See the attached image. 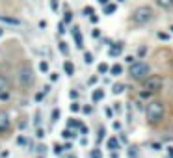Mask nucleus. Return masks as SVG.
<instances>
[{
	"instance_id": "obj_7",
	"label": "nucleus",
	"mask_w": 173,
	"mask_h": 158,
	"mask_svg": "<svg viewBox=\"0 0 173 158\" xmlns=\"http://www.w3.org/2000/svg\"><path fill=\"white\" fill-rule=\"evenodd\" d=\"M0 22H4V24H9V26H20V20H19V19L7 17V15H0Z\"/></svg>"
},
{
	"instance_id": "obj_9",
	"label": "nucleus",
	"mask_w": 173,
	"mask_h": 158,
	"mask_svg": "<svg viewBox=\"0 0 173 158\" xmlns=\"http://www.w3.org/2000/svg\"><path fill=\"white\" fill-rule=\"evenodd\" d=\"M63 71H65L67 76H73V74H75V65H73V61L65 60V61H63Z\"/></svg>"
},
{
	"instance_id": "obj_20",
	"label": "nucleus",
	"mask_w": 173,
	"mask_h": 158,
	"mask_svg": "<svg viewBox=\"0 0 173 158\" xmlns=\"http://www.w3.org/2000/svg\"><path fill=\"white\" fill-rule=\"evenodd\" d=\"M6 89H7V80H6V76L0 74V91H6Z\"/></svg>"
},
{
	"instance_id": "obj_35",
	"label": "nucleus",
	"mask_w": 173,
	"mask_h": 158,
	"mask_svg": "<svg viewBox=\"0 0 173 158\" xmlns=\"http://www.w3.org/2000/svg\"><path fill=\"white\" fill-rule=\"evenodd\" d=\"M97 82H99V76H91V78L88 80V84H89V86H93V84H97Z\"/></svg>"
},
{
	"instance_id": "obj_37",
	"label": "nucleus",
	"mask_w": 173,
	"mask_h": 158,
	"mask_svg": "<svg viewBox=\"0 0 173 158\" xmlns=\"http://www.w3.org/2000/svg\"><path fill=\"white\" fill-rule=\"evenodd\" d=\"M50 7H52L54 11H58V0H50Z\"/></svg>"
},
{
	"instance_id": "obj_34",
	"label": "nucleus",
	"mask_w": 173,
	"mask_h": 158,
	"mask_svg": "<svg viewBox=\"0 0 173 158\" xmlns=\"http://www.w3.org/2000/svg\"><path fill=\"white\" fill-rule=\"evenodd\" d=\"M58 32H60V34H63V32H65V22H63V20L58 24Z\"/></svg>"
},
{
	"instance_id": "obj_44",
	"label": "nucleus",
	"mask_w": 173,
	"mask_h": 158,
	"mask_svg": "<svg viewBox=\"0 0 173 158\" xmlns=\"http://www.w3.org/2000/svg\"><path fill=\"white\" fill-rule=\"evenodd\" d=\"M82 110H84V112H86V114H91V106H84V108H82Z\"/></svg>"
},
{
	"instance_id": "obj_46",
	"label": "nucleus",
	"mask_w": 173,
	"mask_h": 158,
	"mask_svg": "<svg viewBox=\"0 0 173 158\" xmlns=\"http://www.w3.org/2000/svg\"><path fill=\"white\" fill-rule=\"evenodd\" d=\"M0 156H2V158H7V156H9V153H7V151H6V153H2V155H0Z\"/></svg>"
},
{
	"instance_id": "obj_13",
	"label": "nucleus",
	"mask_w": 173,
	"mask_h": 158,
	"mask_svg": "<svg viewBox=\"0 0 173 158\" xmlns=\"http://www.w3.org/2000/svg\"><path fill=\"white\" fill-rule=\"evenodd\" d=\"M110 74H114V76H119V74H123V67H121L119 63H114V65L110 67Z\"/></svg>"
},
{
	"instance_id": "obj_11",
	"label": "nucleus",
	"mask_w": 173,
	"mask_h": 158,
	"mask_svg": "<svg viewBox=\"0 0 173 158\" xmlns=\"http://www.w3.org/2000/svg\"><path fill=\"white\" fill-rule=\"evenodd\" d=\"M73 34H75L76 47H78V48H82V47H84V39H82V34H78V28H73Z\"/></svg>"
},
{
	"instance_id": "obj_1",
	"label": "nucleus",
	"mask_w": 173,
	"mask_h": 158,
	"mask_svg": "<svg viewBox=\"0 0 173 158\" xmlns=\"http://www.w3.org/2000/svg\"><path fill=\"white\" fill-rule=\"evenodd\" d=\"M153 19H155V11H153L151 6H140V7H136V9L132 11V20H134V24H138V26H145V24H149Z\"/></svg>"
},
{
	"instance_id": "obj_29",
	"label": "nucleus",
	"mask_w": 173,
	"mask_h": 158,
	"mask_svg": "<svg viewBox=\"0 0 173 158\" xmlns=\"http://www.w3.org/2000/svg\"><path fill=\"white\" fill-rule=\"evenodd\" d=\"M91 37H93V39H99V37H101V30H99V28H93Z\"/></svg>"
},
{
	"instance_id": "obj_24",
	"label": "nucleus",
	"mask_w": 173,
	"mask_h": 158,
	"mask_svg": "<svg viewBox=\"0 0 173 158\" xmlns=\"http://www.w3.org/2000/svg\"><path fill=\"white\" fill-rule=\"evenodd\" d=\"M89 158H102V153H101L99 149H93V151L89 153Z\"/></svg>"
},
{
	"instance_id": "obj_3",
	"label": "nucleus",
	"mask_w": 173,
	"mask_h": 158,
	"mask_svg": "<svg viewBox=\"0 0 173 158\" xmlns=\"http://www.w3.org/2000/svg\"><path fill=\"white\" fill-rule=\"evenodd\" d=\"M164 104L160 102V101H151L147 106H145V117H147V121L149 123H158V121H162V117H164Z\"/></svg>"
},
{
	"instance_id": "obj_21",
	"label": "nucleus",
	"mask_w": 173,
	"mask_h": 158,
	"mask_svg": "<svg viewBox=\"0 0 173 158\" xmlns=\"http://www.w3.org/2000/svg\"><path fill=\"white\" fill-rule=\"evenodd\" d=\"M84 61H86L88 65L93 63V54H91V52H86V54H84Z\"/></svg>"
},
{
	"instance_id": "obj_32",
	"label": "nucleus",
	"mask_w": 173,
	"mask_h": 158,
	"mask_svg": "<svg viewBox=\"0 0 173 158\" xmlns=\"http://www.w3.org/2000/svg\"><path fill=\"white\" fill-rule=\"evenodd\" d=\"M158 39H164V41H168V39H170V34H166V32H158Z\"/></svg>"
},
{
	"instance_id": "obj_10",
	"label": "nucleus",
	"mask_w": 173,
	"mask_h": 158,
	"mask_svg": "<svg viewBox=\"0 0 173 158\" xmlns=\"http://www.w3.org/2000/svg\"><path fill=\"white\" fill-rule=\"evenodd\" d=\"M157 6L162 9H173V0H157Z\"/></svg>"
},
{
	"instance_id": "obj_43",
	"label": "nucleus",
	"mask_w": 173,
	"mask_h": 158,
	"mask_svg": "<svg viewBox=\"0 0 173 158\" xmlns=\"http://www.w3.org/2000/svg\"><path fill=\"white\" fill-rule=\"evenodd\" d=\"M168 158H173V147H168Z\"/></svg>"
},
{
	"instance_id": "obj_12",
	"label": "nucleus",
	"mask_w": 173,
	"mask_h": 158,
	"mask_svg": "<svg viewBox=\"0 0 173 158\" xmlns=\"http://www.w3.org/2000/svg\"><path fill=\"white\" fill-rule=\"evenodd\" d=\"M104 99V91L102 89H95L93 93H91V101L93 102H99V101H102Z\"/></svg>"
},
{
	"instance_id": "obj_30",
	"label": "nucleus",
	"mask_w": 173,
	"mask_h": 158,
	"mask_svg": "<svg viewBox=\"0 0 173 158\" xmlns=\"http://www.w3.org/2000/svg\"><path fill=\"white\" fill-rule=\"evenodd\" d=\"M17 145L24 147V145H26V138H24V136H19V138H17Z\"/></svg>"
},
{
	"instance_id": "obj_23",
	"label": "nucleus",
	"mask_w": 173,
	"mask_h": 158,
	"mask_svg": "<svg viewBox=\"0 0 173 158\" xmlns=\"http://www.w3.org/2000/svg\"><path fill=\"white\" fill-rule=\"evenodd\" d=\"M73 136H75V134H73L69 129H63V130H61V138H67V140H69V138H73Z\"/></svg>"
},
{
	"instance_id": "obj_39",
	"label": "nucleus",
	"mask_w": 173,
	"mask_h": 158,
	"mask_svg": "<svg viewBox=\"0 0 173 158\" xmlns=\"http://www.w3.org/2000/svg\"><path fill=\"white\" fill-rule=\"evenodd\" d=\"M125 61L132 65V63H134V56H125Z\"/></svg>"
},
{
	"instance_id": "obj_14",
	"label": "nucleus",
	"mask_w": 173,
	"mask_h": 158,
	"mask_svg": "<svg viewBox=\"0 0 173 158\" xmlns=\"http://www.w3.org/2000/svg\"><path fill=\"white\" fill-rule=\"evenodd\" d=\"M58 48H60V52H61V54H65V56L69 54V47H67V43H65V41H60V43H58Z\"/></svg>"
},
{
	"instance_id": "obj_22",
	"label": "nucleus",
	"mask_w": 173,
	"mask_h": 158,
	"mask_svg": "<svg viewBox=\"0 0 173 158\" xmlns=\"http://www.w3.org/2000/svg\"><path fill=\"white\" fill-rule=\"evenodd\" d=\"M39 71H41V73H48V63H47L45 60L39 63Z\"/></svg>"
},
{
	"instance_id": "obj_49",
	"label": "nucleus",
	"mask_w": 173,
	"mask_h": 158,
	"mask_svg": "<svg viewBox=\"0 0 173 158\" xmlns=\"http://www.w3.org/2000/svg\"><path fill=\"white\" fill-rule=\"evenodd\" d=\"M170 30H171V32H173V24H171V28H170Z\"/></svg>"
},
{
	"instance_id": "obj_6",
	"label": "nucleus",
	"mask_w": 173,
	"mask_h": 158,
	"mask_svg": "<svg viewBox=\"0 0 173 158\" xmlns=\"http://www.w3.org/2000/svg\"><path fill=\"white\" fill-rule=\"evenodd\" d=\"M9 127H11V119H9V115H7L4 110H0V134L7 132Z\"/></svg>"
},
{
	"instance_id": "obj_47",
	"label": "nucleus",
	"mask_w": 173,
	"mask_h": 158,
	"mask_svg": "<svg viewBox=\"0 0 173 158\" xmlns=\"http://www.w3.org/2000/svg\"><path fill=\"white\" fill-rule=\"evenodd\" d=\"M2 35H4V28L0 26V37H2Z\"/></svg>"
},
{
	"instance_id": "obj_36",
	"label": "nucleus",
	"mask_w": 173,
	"mask_h": 158,
	"mask_svg": "<svg viewBox=\"0 0 173 158\" xmlns=\"http://www.w3.org/2000/svg\"><path fill=\"white\" fill-rule=\"evenodd\" d=\"M58 78H60L58 73H50V80H52V82H58Z\"/></svg>"
},
{
	"instance_id": "obj_48",
	"label": "nucleus",
	"mask_w": 173,
	"mask_h": 158,
	"mask_svg": "<svg viewBox=\"0 0 173 158\" xmlns=\"http://www.w3.org/2000/svg\"><path fill=\"white\" fill-rule=\"evenodd\" d=\"M106 2H108V0H101V4H106Z\"/></svg>"
},
{
	"instance_id": "obj_42",
	"label": "nucleus",
	"mask_w": 173,
	"mask_h": 158,
	"mask_svg": "<svg viewBox=\"0 0 173 158\" xmlns=\"http://www.w3.org/2000/svg\"><path fill=\"white\" fill-rule=\"evenodd\" d=\"M104 138V129H99V140H102Z\"/></svg>"
},
{
	"instance_id": "obj_41",
	"label": "nucleus",
	"mask_w": 173,
	"mask_h": 158,
	"mask_svg": "<svg viewBox=\"0 0 173 158\" xmlns=\"http://www.w3.org/2000/svg\"><path fill=\"white\" fill-rule=\"evenodd\" d=\"M89 20H91V22H95V24H97V20H99V17H97V15H91V17H89Z\"/></svg>"
},
{
	"instance_id": "obj_26",
	"label": "nucleus",
	"mask_w": 173,
	"mask_h": 158,
	"mask_svg": "<svg viewBox=\"0 0 173 158\" xmlns=\"http://www.w3.org/2000/svg\"><path fill=\"white\" fill-rule=\"evenodd\" d=\"M80 110H82L80 102H73V104H71V112H75V114H76V112H80Z\"/></svg>"
},
{
	"instance_id": "obj_8",
	"label": "nucleus",
	"mask_w": 173,
	"mask_h": 158,
	"mask_svg": "<svg viewBox=\"0 0 173 158\" xmlns=\"http://www.w3.org/2000/svg\"><path fill=\"white\" fill-rule=\"evenodd\" d=\"M106 147H108L110 151H119V142H117V138L110 136V138L106 140Z\"/></svg>"
},
{
	"instance_id": "obj_16",
	"label": "nucleus",
	"mask_w": 173,
	"mask_h": 158,
	"mask_svg": "<svg viewBox=\"0 0 173 158\" xmlns=\"http://www.w3.org/2000/svg\"><path fill=\"white\" fill-rule=\"evenodd\" d=\"M112 91H114V95H121V93L125 91V86H123V84H116Z\"/></svg>"
},
{
	"instance_id": "obj_33",
	"label": "nucleus",
	"mask_w": 173,
	"mask_h": 158,
	"mask_svg": "<svg viewBox=\"0 0 173 158\" xmlns=\"http://www.w3.org/2000/svg\"><path fill=\"white\" fill-rule=\"evenodd\" d=\"M35 136H37L39 140H43V138H45V130H43V129H37V130H35Z\"/></svg>"
},
{
	"instance_id": "obj_17",
	"label": "nucleus",
	"mask_w": 173,
	"mask_h": 158,
	"mask_svg": "<svg viewBox=\"0 0 173 158\" xmlns=\"http://www.w3.org/2000/svg\"><path fill=\"white\" fill-rule=\"evenodd\" d=\"M114 11H116V4H106V6H104V13H106V15H112Z\"/></svg>"
},
{
	"instance_id": "obj_4",
	"label": "nucleus",
	"mask_w": 173,
	"mask_h": 158,
	"mask_svg": "<svg viewBox=\"0 0 173 158\" xmlns=\"http://www.w3.org/2000/svg\"><path fill=\"white\" fill-rule=\"evenodd\" d=\"M162 88H164V78L160 74H151L143 80V89L149 93H158L162 91Z\"/></svg>"
},
{
	"instance_id": "obj_28",
	"label": "nucleus",
	"mask_w": 173,
	"mask_h": 158,
	"mask_svg": "<svg viewBox=\"0 0 173 158\" xmlns=\"http://www.w3.org/2000/svg\"><path fill=\"white\" fill-rule=\"evenodd\" d=\"M104 115H106V117H108V119H112V117H114V110H112V108H108V106H106V108H104Z\"/></svg>"
},
{
	"instance_id": "obj_25",
	"label": "nucleus",
	"mask_w": 173,
	"mask_h": 158,
	"mask_svg": "<svg viewBox=\"0 0 173 158\" xmlns=\"http://www.w3.org/2000/svg\"><path fill=\"white\" fill-rule=\"evenodd\" d=\"M71 20H73V13L67 9V11H65V17H63V22L67 24V22H71Z\"/></svg>"
},
{
	"instance_id": "obj_19",
	"label": "nucleus",
	"mask_w": 173,
	"mask_h": 158,
	"mask_svg": "<svg viewBox=\"0 0 173 158\" xmlns=\"http://www.w3.org/2000/svg\"><path fill=\"white\" fill-rule=\"evenodd\" d=\"M145 54H147V47H140V48L136 50V56H138L140 60H142V58H143Z\"/></svg>"
},
{
	"instance_id": "obj_38",
	"label": "nucleus",
	"mask_w": 173,
	"mask_h": 158,
	"mask_svg": "<svg viewBox=\"0 0 173 158\" xmlns=\"http://www.w3.org/2000/svg\"><path fill=\"white\" fill-rule=\"evenodd\" d=\"M84 13H86V15H89V17H91V15H95V11H93L91 7H86V9H84Z\"/></svg>"
},
{
	"instance_id": "obj_5",
	"label": "nucleus",
	"mask_w": 173,
	"mask_h": 158,
	"mask_svg": "<svg viewBox=\"0 0 173 158\" xmlns=\"http://www.w3.org/2000/svg\"><path fill=\"white\" fill-rule=\"evenodd\" d=\"M34 69L30 67V65H24V67H20L19 69V74H17V78H19V84L20 86H24V88H28V86H32V82H34Z\"/></svg>"
},
{
	"instance_id": "obj_40",
	"label": "nucleus",
	"mask_w": 173,
	"mask_h": 158,
	"mask_svg": "<svg viewBox=\"0 0 173 158\" xmlns=\"http://www.w3.org/2000/svg\"><path fill=\"white\" fill-rule=\"evenodd\" d=\"M151 147H153V151H160V143H151Z\"/></svg>"
},
{
	"instance_id": "obj_27",
	"label": "nucleus",
	"mask_w": 173,
	"mask_h": 158,
	"mask_svg": "<svg viewBox=\"0 0 173 158\" xmlns=\"http://www.w3.org/2000/svg\"><path fill=\"white\" fill-rule=\"evenodd\" d=\"M58 119H60V110L54 108V110H52V123H56Z\"/></svg>"
},
{
	"instance_id": "obj_50",
	"label": "nucleus",
	"mask_w": 173,
	"mask_h": 158,
	"mask_svg": "<svg viewBox=\"0 0 173 158\" xmlns=\"http://www.w3.org/2000/svg\"><path fill=\"white\" fill-rule=\"evenodd\" d=\"M117 2H125V0H117Z\"/></svg>"
},
{
	"instance_id": "obj_18",
	"label": "nucleus",
	"mask_w": 173,
	"mask_h": 158,
	"mask_svg": "<svg viewBox=\"0 0 173 158\" xmlns=\"http://www.w3.org/2000/svg\"><path fill=\"white\" fill-rule=\"evenodd\" d=\"M108 52H110V54H112V56H117V54H119V52H121V43H117V45H116V47H114V48H110V50H108Z\"/></svg>"
},
{
	"instance_id": "obj_15",
	"label": "nucleus",
	"mask_w": 173,
	"mask_h": 158,
	"mask_svg": "<svg viewBox=\"0 0 173 158\" xmlns=\"http://www.w3.org/2000/svg\"><path fill=\"white\" fill-rule=\"evenodd\" d=\"M110 73V65L108 63H99V74H106Z\"/></svg>"
},
{
	"instance_id": "obj_31",
	"label": "nucleus",
	"mask_w": 173,
	"mask_h": 158,
	"mask_svg": "<svg viewBox=\"0 0 173 158\" xmlns=\"http://www.w3.org/2000/svg\"><path fill=\"white\" fill-rule=\"evenodd\" d=\"M9 99V91L6 89V91H0V101H7Z\"/></svg>"
},
{
	"instance_id": "obj_2",
	"label": "nucleus",
	"mask_w": 173,
	"mask_h": 158,
	"mask_svg": "<svg viewBox=\"0 0 173 158\" xmlns=\"http://www.w3.org/2000/svg\"><path fill=\"white\" fill-rule=\"evenodd\" d=\"M129 74H130V78L132 80H138V82H143L147 76H151V67H149V63H145V61H134L132 65H130V69H129Z\"/></svg>"
},
{
	"instance_id": "obj_45",
	"label": "nucleus",
	"mask_w": 173,
	"mask_h": 158,
	"mask_svg": "<svg viewBox=\"0 0 173 158\" xmlns=\"http://www.w3.org/2000/svg\"><path fill=\"white\" fill-rule=\"evenodd\" d=\"M112 158H119V155H117V151H112V155H110Z\"/></svg>"
}]
</instances>
